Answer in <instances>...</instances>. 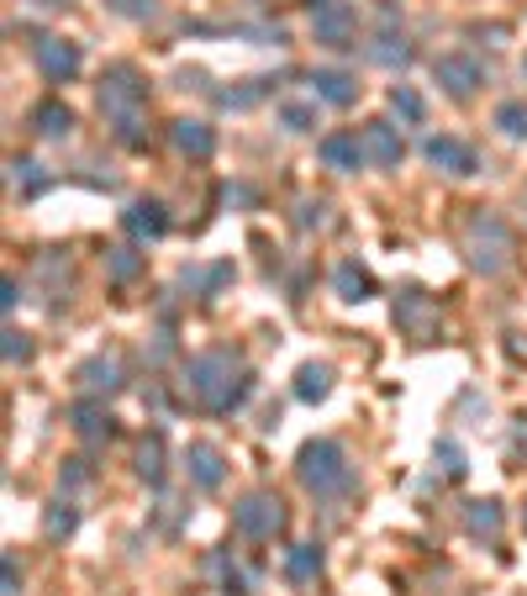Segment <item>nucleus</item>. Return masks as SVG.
Wrapping results in <instances>:
<instances>
[{"label": "nucleus", "mask_w": 527, "mask_h": 596, "mask_svg": "<svg viewBox=\"0 0 527 596\" xmlns=\"http://www.w3.org/2000/svg\"><path fill=\"white\" fill-rule=\"evenodd\" d=\"M32 127H37V138H69L74 132V112L63 101H37L32 106Z\"/></svg>", "instance_id": "nucleus-23"}, {"label": "nucleus", "mask_w": 527, "mask_h": 596, "mask_svg": "<svg viewBox=\"0 0 527 596\" xmlns=\"http://www.w3.org/2000/svg\"><path fill=\"white\" fill-rule=\"evenodd\" d=\"M211 565H216V575H222V596H248V592H254V575H248V570H237L227 554H216Z\"/></svg>", "instance_id": "nucleus-33"}, {"label": "nucleus", "mask_w": 527, "mask_h": 596, "mask_svg": "<svg viewBox=\"0 0 527 596\" xmlns=\"http://www.w3.org/2000/svg\"><path fill=\"white\" fill-rule=\"evenodd\" d=\"M74 381H80V390H85V396H112V390H121V359L117 354L85 359V364L74 370Z\"/></svg>", "instance_id": "nucleus-19"}, {"label": "nucleus", "mask_w": 527, "mask_h": 596, "mask_svg": "<svg viewBox=\"0 0 527 596\" xmlns=\"http://www.w3.org/2000/svg\"><path fill=\"white\" fill-rule=\"evenodd\" d=\"M370 59L385 63V69H407L411 63V43H407V32H396V11L390 5L380 11V32L370 43Z\"/></svg>", "instance_id": "nucleus-14"}, {"label": "nucleus", "mask_w": 527, "mask_h": 596, "mask_svg": "<svg viewBox=\"0 0 527 596\" xmlns=\"http://www.w3.org/2000/svg\"><path fill=\"white\" fill-rule=\"evenodd\" d=\"M5 170H11V190H22V196H37V190H48V185H54V179L43 175V164H37V159H11Z\"/></svg>", "instance_id": "nucleus-28"}, {"label": "nucleus", "mask_w": 527, "mask_h": 596, "mask_svg": "<svg viewBox=\"0 0 527 596\" xmlns=\"http://www.w3.org/2000/svg\"><path fill=\"white\" fill-rule=\"evenodd\" d=\"M306 11H312V37L332 48V54H343L353 48V37H359V11H353L349 0H306Z\"/></svg>", "instance_id": "nucleus-6"}, {"label": "nucleus", "mask_w": 527, "mask_h": 596, "mask_svg": "<svg viewBox=\"0 0 527 596\" xmlns=\"http://www.w3.org/2000/svg\"><path fill=\"white\" fill-rule=\"evenodd\" d=\"M332 291H338L343 301H353V306H359V301L375 296V274L359 265V259H343V265L332 269Z\"/></svg>", "instance_id": "nucleus-22"}, {"label": "nucleus", "mask_w": 527, "mask_h": 596, "mask_svg": "<svg viewBox=\"0 0 527 596\" xmlns=\"http://www.w3.org/2000/svg\"><path fill=\"white\" fill-rule=\"evenodd\" d=\"M359 138H364V153H370V164H375V170H396V164H401V153H407L401 132H396L385 117L364 121V127H359Z\"/></svg>", "instance_id": "nucleus-12"}, {"label": "nucleus", "mask_w": 527, "mask_h": 596, "mask_svg": "<svg viewBox=\"0 0 527 596\" xmlns=\"http://www.w3.org/2000/svg\"><path fill=\"white\" fill-rule=\"evenodd\" d=\"M269 90H274V80H243L233 90H216V106L222 112H248V106H259Z\"/></svg>", "instance_id": "nucleus-27"}, {"label": "nucleus", "mask_w": 527, "mask_h": 596, "mask_svg": "<svg viewBox=\"0 0 527 596\" xmlns=\"http://www.w3.org/2000/svg\"><path fill=\"white\" fill-rule=\"evenodd\" d=\"M512 444H517V454H527V412L517 418V428H512Z\"/></svg>", "instance_id": "nucleus-42"}, {"label": "nucleus", "mask_w": 527, "mask_h": 596, "mask_svg": "<svg viewBox=\"0 0 527 596\" xmlns=\"http://www.w3.org/2000/svg\"><path fill=\"white\" fill-rule=\"evenodd\" d=\"M465 254H469V269L506 274L512 259H517V238H512V227L501 222L496 211H475L465 222Z\"/></svg>", "instance_id": "nucleus-4"}, {"label": "nucleus", "mask_w": 527, "mask_h": 596, "mask_svg": "<svg viewBox=\"0 0 527 596\" xmlns=\"http://www.w3.org/2000/svg\"><path fill=\"white\" fill-rule=\"evenodd\" d=\"M69 428H74L85 444H106V439H117V418L106 412V401H101V396L74 401V407H69Z\"/></svg>", "instance_id": "nucleus-11"}, {"label": "nucleus", "mask_w": 527, "mask_h": 596, "mask_svg": "<svg viewBox=\"0 0 527 596\" xmlns=\"http://www.w3.org/2000/svg\"><path fill=\"white\" fill-rule=\"evenodd\" d=\"M169 459V448H164V433H148L143 444H138V476L148 480V486H164V465Z\"/></svg>", "instance_id": "nucleus-25"}, {"label": "nucleus", "mask_w": 527, "mask_h": 596, "mask_svg": "<svg viewBox=\"0 0 527 596\" xmlns=\"http://www.w3.org/2000/svg\"><path fill=\"white\" fill-rule=\"evenodd\" d=\"M121 227L132 233L138 243H159L164 233H169V211H164V201H132V207L121 211Z\"/></svg>", "instance_id": "nucleus-16"}, {"label": "nucleus", "mask_w": 527, "mask_h": 596, "mask_svg": "<svg viewBox=\"0 0 527 596\" xmlns=\"http://www.w3.org/2000/svg\"><path fill=\"white\" fill-rule=\"evenodd\" d=\"M280 127L285 132H317V101H280Z\"/></svg>", "instance_id": "nucleus-32"}, {"label": "nucleus", "mask_w": 527, "mask_h": 596, "mask_svg": "<svg viewBox=\"0 0 527 596\" xmlns=\"http://www.w3.org/2000/svg\"><path fill=\"white\" fill-rule=\"evenodd\" d=\"M16 301H22V285L5 274V280H0V312H16Z\"/></svg>", "instance_id": "nucleus-40"}, {"label": "nucleus", "mask_w": 527, "mask_h": 596, "mask_svg": "<svg viewBox=\"0 0 527 596\" xmlns=\"http://www.w3.org/2000/svg\"><path fill=\"white\" fill-rule=\"evenodd\" d=\"M323 544H291L285 549V581L291 586H312L317 575H323Z\"/></svg>", "instance_id": "nucleus-21"}, {"label": "nucleus", "mask_w": 527, "mask_h": 596, "mask_svg": "<svg viewBox=\"0 0 527 596\" xmlns=\"http://www.w3.org/2000/svg\"><path fill=\"white\" fill-rule=\"evenodd\" d=\"M95 101H101V117L112 121V132H117L127 149H148V132H143L148 127V85L132 63H112V69L101 74Z\"/></svg>", "instance_id": "nucleus-2"}, {"label": "nucleus", "mask_w": 527, "mask_h": 596, "mask_svg": "<svg viewBox=\"0 0 527 596\" xmlns=\"http://www.w3.org/2000/svg\"><path fill=\"white\" fill-rule=\"evenodd\" d=\"M85 480H90L85 459H69V465H63V486H85Z\"/></svg>", "instance_id": "nucleus-41"}, {"label": "nucleus", "mask_w": 527, "mask_h": 596, "mask_svg": "<svg viewBox=\"0 0 527 596\" xmlns=\"http://www.w3.org/2000/svg\"><path fill=\"white\" fill-rule=\"evenodd\" d=\"M0 338H5V343H0V349H5V364H27V359H32V338H27V332L5 328Z\"/></svg>", "instance_id": "nucleus-36"}, {"label": "nucleus", "mask_w": 527, "mask_h": 596, "mask_svg": "<svg viewBox=\"0 0 527 596\" xmlns=\"http://www.w3.org/2000/svg\"><path fill=\"white\" fill-rule=\"evenodd\" d=\"M0 581H5V592H0V596H22V575H16V554H5V560H0Z\"/></svg>", "instance_id": "nucleus-39"}, {"label": "nucleus", "mask_w": 527, "mask_h": 596, "mask_svg": "<svg viewBox=\"0 0 527 596\" xmlns=\"http://www.w3.org/2000/svg\"><path fill=\"white\" fill-rule=\"evenodd\" d=\"M222 285H233V265L216 259V265H185L179 269V291H190L196 301H211Z\"/></svg>", "instance_id": "nucleus-18"}, {"label": "nucleus", "mask_w": 527, "mask_h": 596, "mask_svg": "<svg viewBox=\"0 0 527 596\" xmlns=\"http://www.w3.org/2000/svg\"><path fill=\"white\" fill-rule=\"evenodd\" d=\"M295 396L312 401V407L327 401V396H332V370H327V364H301V370H295Z\"/></svg>", "instance_id": "nucleus-26"}, {"label": "nucleus", "mask_w": 527, "mask_h": 596, "mask_svg": "<svg viewBox=\"0 0 527 596\" xmlns=\"http://www.w3.org/2000/svg\"><path fill=\"white\" fill-rule=\"evenodd\" d=\"M169 143H175L185 159H196V164H206L211 153H216V127L201 117H179L175 127H169Z\"/></svg>", "instance_id": "nucleus-15"}, {"label": "nucleus", "mask_w": 527, "mask_h": 596, "mask_svg": "<svg viewBox=\"0 0 527 596\" xmlns=\"http://www.w3.org/2000/svg\"><path fill=\"white\" fill-rule=\"evenodd\" d=\"M323 222H327L323 201H301V211H295V227H323Z\"/></svg>", "instance_id": "nucleus-38"}, {"label": "nucleus", "mask_w": 527, "mask_h": 596, "mask_svg": "<svg viewBox=\"0 0 527 596\" xmlns=\"http://www.w3.org/2000/svg\"><path fill=\"white\" fill-rule=\"evenodd\" d=\"M501 523H506V512H501L496 496H480V502H465V528L475 538H496Z\"/></svg>", "instance_id": "nucleus-24"}, {"label": "nucleus", "mask_w": 527, "mask_h": 596, "mask_svg": "<svg viewBox=\"0 0 527 596\" xmlns=\"http://www.w3.org/2000/svg\"><path fill=\"white\" fill-rule=\"evenodd\" d=\"M106 11H117L127 22H148V16L159 11V0H106Z\"/></svg>", "instance_id": "nucleus-37"}, {"label": "nucleus", "mask_w": 527, "mask_h": 596, "mask_svg": "<svg viewBox=\"0 0 527 596\" xmlns=\"http://www.w3.org/2000/svg\"><path fill=\"white\" fill-rule=\"evenodd\" d=\"M179 386H185L190 407H201L211 418H227V412H237L254 396V370L243 364L237 349H206V354H196L185 364Z\"/></svg>", "instance_id": "nucleus-1"}, {"label": "nucleus", "mask_w": 527, "mask_h": 596, "mask_svg": "<svg viewBox=\"0 0 527 596\" xmlns=\"http://www.w3.org/2000/svg\"><path fill=\"white\" fill-rule=\"evenodd\" d=\"M433 80H438L454 101H469L475 90L485 85V69H480V59H469V54H438V59H433Z\"/></svg>", "instance_id": "nucleus-8"}, {"label": "nucleus", "mask_w": 527, "mask_h": 596, "mask_svg": "<svg viewBox=\"0 0 527 596\" xmlns=\"http://www.w3.org/2000/svg\"><path fill=\"white\" fill-rule=\"evenodd\" d=\"M496 127L506 132V138H527V101H501Z\"/></svg>", "instance_id": "nucleus-34"}, {"label": "nucleus", "mask_w": 527, "mask_h": 596, "mask_svg": "<svg viewBox=\"0 0 527 596\" xmlns=\"http://www.w3.org/2000/svg\"><path fill=\"white\" fill-rule=\"evenodd\" d=\"M433 459H438V470H443L448 480H459V476L469 470V465H465V448L454 444V439H438V448H433Z\"/></svg>", "instance_id": "nucleus-35"}, {"label": "nucleus", "mask_w": 527, "mask_h": 596, "mask_svg": "<svg viewBox=\"0 0 527 596\" xmlns=\"http://www.w3.org/2000/svg\"><path fill=\"white\" fill-rule=\"evenodd\" d=\"M312 90H317V101H327V106H353L359 101V80H353L349 69H312Z\"/></svg>", "instance_id": "nucleus-20"}, {"label": "nucleus", "mask_w": 527, "mask_h": 596, "mask_svg": "<svg viewBox=\"0 0 527 596\" xmlns=\"http://www.w3.org/2000/svg\"><path fill=\"white\" fill-rule=\"evenodd\" d=\"M32 5H48V11H54V5H69V0H32Z\"/></svg>", "instance_id": "nucleus-43"}, {"label": "nucleus", "mask_w": 527, "mask_h": 596, "mask_svg": "<svg viewBox=\"0 0 527 596\" xmlns=\"http://www.w3.org/2000/svg\"><path fill=\"white\" fill-rule=\"evenodd\" d=\"M390 112L401 121H411V127H422V121H428V101L411 85H390Z\"/></svg>", "instance_id": "nucleus-30"}, {"label": "nucleus", "mask_w": 527, "mask_h": 596, "mask_svg": "<svg viewBox=\"0 0 527 596\" xmlns=\"http://www.w3.org/2000/svg\"><path fill=\"white\" fill-rule=\"evenodd\" d=\"M185 476H190L196 491H216V486L227 480V459H222V448L196 439V444L185 448Z\"/></svg>", "instance_id": "nucleus-9"}, {"label": "nucleus", "mask_w": 527, "mask_h": 596, "mask_svg": "<svg viewBox=\"0 0 527 596\" xmlns=\"http://www.w3.org/2000/svg\"><path fill=\"white\" fill-rule=\"evenodd\" d=\"M422 159H428L433 170H443V175H459V179L480 170L475 149H469V143H459V138H448V132H443V138H428V143H422Z\"/></svg>", "instance_id": "nucleus-10"}, {"label": "nucleus", "mask_w": 527, "mask_h": 596, "mask_svg": "<svg viewBox=\"0 0 527 596\" xmlns=\"http://www.w3.org/2000/svg\"><path fill=\"white\" fill-rule=\"evenodd\" d=\"M74 528H80V512H74V502H69V496H59L54 507L43 512V534H48V538H69Z\"/></svg>", "instance_id": "nucleus-31"}, {"label": "nucleus", "mask_w": 527, "mask_h": 596, "mask_svg": "<svg viewBox=\"0 0 527 596\" xmlns=\"http://www.w3.org/2000/svg\"><path fill=\"white\" fill-rule=\"evenodd\" d=\"M396 323H401L411 338H433V332H438V306L422 296L417 285H407V291L396 296Z\"/></svg>", "instance_id": "nucleus-13"}, {"label": "nucleus", "mask_w": 527, "mask_h": 596, "mask_svg": "<svg viewBox=\"0 0 527 596\" xmlns=\"http://www.w3.org/2000/svg\"><path fill=\"white\" fill-rule=\"evenodd\" d=\"M523 523H527V512H523Z\"/></svg>", "instance_id": "nucleus-45"}, {"label": "nucleus", "mask_w": 527, "mask_h": 596, "mask_svg": "<svg viewBox=\"0 0 527 596\" xmlns=\"http://www.w3.org/2000/svg\"><path fill=\"white\" fill-rule=\"evenodd\" d=\"M327 170H338V175H353L359 164H370V153H364V138L359 132H327L323 143H317Z\"/></svg>", "instance_id": "nucleus-17"}, {"label": "nucleus", "mask_w": 527, "mask_h": 596, "mask_svg": "<svg viewBox=\"0 0 527 596\" xmlns=\"http://www.w3.org/2000/svg\"><path fill=\"white\" fill-rule=\"evenodd\" d=\"M295 480H301L312 496H323V502L349 496L353 470H349L343 444H332V439H312V444H301V454H295Z\"/></svg>", "instance_id": "nucleus-3"}, {"label": "nucleus", "mask_w": 527, "mask_h": 596, "mask_svg": "<svg viewBox=\"0 0 527 596\" xmlns=\"http://www.w3.org/2000/svg\"><path fill=\"white\" fill-rule=\"evenodd\" d=\"M106 274H112L117 285L138 280V274H143V254H138V248H127V243H121V248H106Z\"/></svg>", "instance_id": "nucleus-29"}, {"label": "nucleus", "mask_w": 527, "mask_h": 596, "mask_svg": "<svg viewBox=\"0 0 527 596\" xmlns=\"http://www.w3.org/2000/svg\"><path fill=\"white\" fill-rule=\"evenodd\" d=\"M233 534L248 544H269V538L285 534V502L269 496V491H248L233 507Z\"/></svg>", "instance_id": "nucleus-5"}, {"label": "nucleus", "mask_w": 527, "mask_h": 596, "mask_svg": "<svg viewBox=\"0 0 527 596\" xmlns=\"http://www.w3.org/2000/svg\"><path fill=\"white\" fill-rule=\"evenodd\" d=\"M32 59H37V74L48 80V85H69L74 74H80V43H69V37H37L32 43Z\"/></svg>", "instance_id": "nucleus-7"}, {"label": "nucleus", "mask_w": 527, "mask_h": 596, "mask_svg": "<svg viewBox=\"0 0 527 596\" xmlns=\"http://www.w3.org/2000/svg\"><path fill=\"white\" fill-rule=\"evenodd\" d=\"M523 74H527V63H523Z\"/></svg>", "instance_id": "nucleus-44"}]
</instances>
